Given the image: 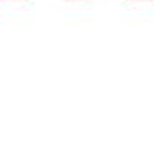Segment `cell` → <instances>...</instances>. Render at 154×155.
Returning a JSON list of instances; mask_svg holds the SVG:
<instances>
[{"instance_id":"cell-1","label":"cell","mask_w":154,"mask_h":155,"mask_svg":"<svg viewBox=\"0 0 154 155\" xmlns=\"http://www.w3.org/2000/svg\"><path fill=\"white\" fill-rule=\"evenodd\" d=\"M0 2H5V0H0ZM16 2H24V0H16Z\"/></svg>"},{"instance_id":"cell-2","label":"cell","mask_w":154,"mask_h":155,"mask_svg":"<svg viewBox=\"0 0 154 155\" xmlns=\"http://www.w3.org/2000/svg\"><path fill=\"white\" fill-rule=\"evenodd\" d=\"M127 2H134V0H127ZM147 2H151V0H147Z\"/></svg>"},{"instance_id":"cell-3","label":"cell","mask_w":154,"mask_h":155,"mask_svg":"<svg viewBox=\"0 0 154 155\" xmlns=\"http://www.w3.org/2000/svg\"><path fill=\"white\" fill-rule=\"evenodd\" d=\"M69 2H71V0H69Z\"/></svg>"}]
</instances>
